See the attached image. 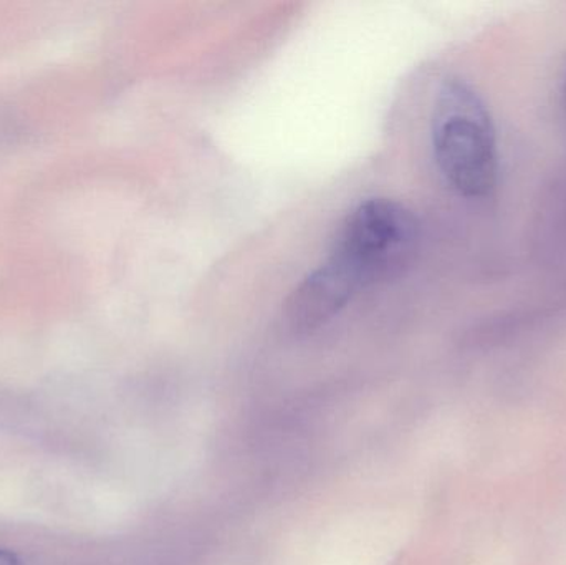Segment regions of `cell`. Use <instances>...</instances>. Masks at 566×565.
Returning a JSON list of instances; mask_svg holds the SVG:
<instances>
[{"mask_svg":"<svg viewBox=\"0 0 566 565\" xmlns=\"http://www.w3.org/2000/svg\"><path fill=\"white\" fill-rule=\"evenodd\" d=\"M432 149L446 181L464 198L497 186L499 153L488 106L464 80H446L432 109Z\"/></svg>","mask_w":566,"mask_h":565,"instance_id":"1","label":"cell"},{"mask_svg":"<svg viewBox=\"0 0 566 565\" xmlns=\"http://www.w3.org/2000/svg\"><path fill=\"white\" fill-rule=\"evenodd\" d=\"M418 241V219L405 205L368 199L346 216L328 261L361 291L401 271L415 255Z\"/></svg>","mask_w":566,"mask_h":565,"instance_id":"2","label":"cell"},{"mask_svg":"<svg viewBox=\"0 0 566 565\" xmlns=\"http://www.w3.org/2000/svg\"><path fill=\"white\" fill-rule=\"evenodd\" d=\"M356 294L358 289L325 261L296 285L286 301V318L296 331H313L338 315Z\"/></svg>","mask_w":566,"mask_h":565,"instance_id":"3","label":"cell"},{"mask_svg":"<svg viewBox=\"0 0 566 565\" xmlns=\"http://www.w3.org/2000/svg\"><path fill=\"white\" fill-rule=\"evenodd\" d=\"M0 565H22L15 554L9 551L0 550Z\"/></svg>","mask_w":566,"mask_h":565,"instance_id":"4","label":"cell"},{"mask_svg":"<svg viewBox=\"0 0 566 565\" xmlns=\"http://www.w3.org/2000/svg\"><path fill=\"white\" fill-rule=\"evenodd\" d=\"M565 103H566V79H565Z\"/></svg>","mask_w":566,"mask_h":565,"instance_id":"5","label":"cell"}]
</instances>
